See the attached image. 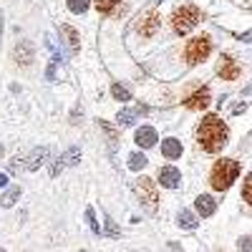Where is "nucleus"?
<instances>
[{
	"label": "nucleus",
	"mask_w": 252,
	"mask_h": 252,
	"mask_svg": "<svg viewBox=\"0 0 252 252\" xmlns=\"http://www.w3.org/2000/svg\"><path fill=\"white\" fill-rule=\"evenodd\" d=\"M227 136H229L227 124L220 116H215V114L204 116L199 121V126H197V141H199V146H202L207 154L222 152V146L227 144Z\"/></svg>",
	"instance_id": "obj_1"
},
{
	"label": "nucleus",
	"mask_w": 252,
	"mask_h": 252,
	"mask_svg": "<svg viewBox=\"0 0 252 252\" xmlns=\"http://www.w3.org/2000/svg\"><path fill=\"white\" fill-rule=\"evenodd\" d=\"M237 177H240V164L235 159H217L212 172H209V184L217 192H227Z\"/></svg>",
	"instance_id": "obj_2"
},
{
	"label": "nucleus",
	"mask_w": 252,
	"mask_h": 252,
	"mask_svg": "<svg viewBox=\"0 0 252 252\" xmlns=\"http://www.w3.org/2000/svg\"><path fill=\"white\" fill-rule=\"evenodd\" d=\"M199 20H202V10L197 5H179L172 13V28L177 35H187L189 31L197 28Z\"/></svg>",
	"instance_id": "obj_3"
},
{
	"label": "nucleus",
	"mask_w": 252,
	"mask_h": 252,
	"mask_svg": "<svg viewBox=\"0 0 252 252\" xmlns=\"http://www.w3.org/2000/svg\"><path fill=\"white\" fill-rule=\"evenodd\" d=\"M209 53H212V40H209V35H194L184 46V61L189 66H197V63L207 61Z\"/></svg>",
	"instance_id": "obj_4"
},
{
	"label": "nucleus",
	"mask_w": 252,
	"mask_h": 252,
	"mask_svg": "<svg viewBox=\"0 0 252 252\" xmlns=\"http://www.w3.org/2000/svg\"><path fill=\"white\" fill-rule=\"evenodd\" d=\"M134 189L139 194V202L146 212H157V202H159V194H157V184L149 179V177H139L134 182Z\"/></svg>",
	"instance_id": "obj_5"
},
{
	"label": "nucleus",
	"mask_w": 252,
	"mask_h": 252,
	"mask_svg": "<svg viewBox=\"0 0 252 252\" xmlns=\"http://www.w3.org/2000/svg\"><path fill=\"white\" fill-rule=\"evenodd\" d=\"M161 28V15L157 10H146L139 15V20L134 23V31L141 35V38H154Z\"/></svg>",
	"instance_id": "obj_6"
},
{
	"label": "nucleus",
	"mask_w": 252,
	"mask_h": 252,
	"mask_svg": "<svg viewBox=\"0 0 252 252\" xmlns=\"http://www.w3.org/2000/svg\"><path fill=\"white\" fill-rule=\"evenodd\" d=\"M209 101H212V94H209V89H207V86H199L194 94H189V96L184 98V106H187L189 111H202V109L209 106Z\"/></svg>",
	"instance_id": "obj_7"
},
{
	"label": "nucleus",
	"mask_w": 252,
	"mask_h": 252,
	"mask_svg": "<svg viewBox=\"0 0 252 252\" xmlns=\"http://www.w3.org/2000/svg\"><path fill=\"white\" fill-rule=\"evenodd\" d=\"M217 76L222 81H237L240 78V66L232 56H220V63H217Z\"/></svg>",
	"instance_id": "obj_8"
},
{
	"label": "nucleus",
	"mask_w": 252,
	"mask_h": 252,
	"mask_svg": "<svg viewBox=\"0 0 252 252\" xmlns=\"http://www.w3.org/2000/svg\"><path fill=\"white\" fill-rule=\"evenodd\" d=\"M157 177H159L161 187H166V189H174L182 182V174H179L177 166H159V174Z\"/></svg>",
	"instance_id": "obj_9"
},
{
	"label": "nucleus",
	"mask_w": 252,
	"mask_h": 252,
	"mask_svg": "<svg viewBox=\"0 0 252 252\" xmlns=\"http://www.w3.org/2000/svg\"><path fill=\"white\" fill-rule=\"evenodd\" d=\"M33 58H35L33 46L28 43V40H20V43L15 46V61H18V66H31Z\"/></svg>",
	"instance_id": "obj_10"
},
{
	"label": "nucleus",
	"mask_w": 252,
	"mask_h": 252,
	"mask_svg": "<svg viewBox=\"0 0 252 252\" xmlns=\"http://www.w3.org/2000/svg\"><path fill=\"white\" fill-rule=\"evenodd\" d=\"M134 141L141 146V149H149V146H154L159 139H157V131L152 129V126H141V129H136Z\"/></svg>",
	"instance_id": "obj_11"
},
{
	"label": "nucleus",
	"mask_w": 252,
	"mask_h": 252,
	"mask_svg": "<svg viewBox=\"0 0 252 252\" xmlns=\"http://www.w3.org/2000/svg\"><path fill=\"white\" fill-rule=\"evenodd\" d=\"M161 157H166V159H179V157H182V141L174 139V136L164 139V141H161Z\"/></svg>",
	"instance_id": "obj_12"
},
{
	"label": "nucleus",
	"mask_w": 252,
	"mask_h": 252,
	"mask_svg": "<svg viewBox=\"0 0 252 252\" xmlns=\"http://www.w3.org/2000/svg\"><path fill=\"white\" fill-rule=\"evenodd\" d=\"M215 209H217V202L209 197V194H199V197H197V212H199L202 217H212Z\"/></svg>",
	"instance_id": "obj_13"
},
{
	"label": "nucleus",
	"mask_w": 252,
	"mask_h": 252,
	"mask_svg": "<svg viewBox=\"0 0 252 252\" xmlns=\"http://www.w3.org/2000/svg\"><path fill=\"white\" fill-rule=\"evenodd\" d=\"M94 5L103 15H114L119 10V5H121V0H94Z\"/></svg>",
	"instance_id": "obj_14"
},
{
	"label": "nucleus",
	"mask_w": 252,
	"mask_h": 252,
	"mask_svg": "<svg viewBox=\"0 0 252 252\" xmlns=\"http://www.w3.org/2000/svg\"><path fill=\"white\" fill-rule=\"evenodd\" d=\"M46 157H48V149H35V152L28 157V164H26V166H28V169H38V166L43 164Z\"/></svg>",
	"instance_id": "obj_15"
},
{
	"label": "nucleus",
	"mask_w": 252,
	"mask_h": 252,
	"mask_svg": "<svg viewBox=\"0 0 252 252\" xmlns=\"http://www.w3.org/2000/svg\"><path fill=\"white\" fill-rule=\"evenodd\" d=\"M177 220H179V227H184V229H194V227H197L194 215H192V212H187V209H182Z\"/></svg>",
	"instance_id": "obj_16"
},
{
	"label": "nucleus",
	"mask_w": 252,
	"mask_h": 252,
	"mask_svg": "<svg viewBox=\"0 0 252 252\" xmlns=\"http://www.w3.org/2000/svg\"><path fill=\"white\" fill-rule=\"evenodd\" d=\"M18 197H20V187H13V189H8V192L3 194V199H0V204H3V207H13Z\"/></svg>",
	"instance_id": "obj_17"
},
{
	"label": "nucleus",
	"mask_w": 252,
	"mask_h": 252,
	"mask_svg": "<svg viewBox=\"0 0 252 252\" xmlns=\"http://www.w3.org/2000/svg\"><path fill=\"white\" fill-rule=\"evenodd\" d=\"M68 10L81 15V13H86L89 10V0H68Z\"/></svg>",
	"instance_id": "obj_18"
},
{
	"label": "nucleus",
	"mask_w": 252,
	"mask_h": 252,
	"mask_svg": "<svg viewBox=\"0 0 252 252\" xmlns=\"http://www.w3.org/2000/svg\"><path fill=\"white\" fill-rule=\"evenodd\" d=\"M146 164H149V159H146L144 154H131L129 157V166H131V169H141V166H146Z\"/></svg>",
	"instance_id": "obj_19"
},
{
	"label": "nucleus",
	"mask_w": 252,
	"mask_h": 252,
	"mask_svg": "<svg viewBox=\"0 0 252 252\" xmlns=\"http://www.w3.org/2000/svg\"><path fill=\"white\" fill-rule=\"evenodd\" d=\"M242 197H245V202L252 207V174H247V177H245V184H242Z\"/></svg>",
	"instance_id": "obj_20"
},
{
	"label": "nucleus",
	"mask_w": 252,
	"mask_h": 252,
	"mask_svg": "<svg viewBox=\"0 0 252 252\" xmlns=\"http://www.w3.org/2000/svg\"><path fill=\"white\" fill-rule=\"evenodd\" d=\"M63 33L68 35V43H71V48H73V51H78V35H76V31H73L71 26H63Z\"/></svg>",
	"instance_id": "obj_21"
},
{
	"label": "nucleus",
	"mask_w": 252,
	"mask_h": 252,
	"mask_svg": "<svg viewBox=\"0 0 252 252\" xmlns=\"http://www.w3.org/2000/svg\"><path fill=\"white\" fill-rule=\"evenodd\" d=\"M237 247H240V252H252V237H250V235H247V237H240Z\"/></svg>",
	"instance_id": "obj_22"
},
{
	"label": "nucleus",
	"mask_w": 252,
	"mask_h": 252,
	"mask_svg": "<svg viewBox=\"0 0 252 252\" xmlns=\"http://www.w3.org/2000/svg\"><path fill=\"white\" fill-rule=\"evenodd\" d=\"M119 124H124V126L134 124V111H124V114H119Z\"/></svg>",
	"instance_id": "obj_23"
},
{
	"label": "nucleus",
	"mask_w": 252,
	"mask_h": 252,
	"mask_svg": "<svg viewBox=\"0 0 252 252\" xmlns=\"http://www.w3.org/2000/svg\"><path fill=\"white\" fill-rule=\"evenodd\" d=\"M114 96H116L119 101H129V91H126V89H121L119 83H116V86H114Z\"/></svg>",
	"instance_id": "obj_24"
},
{
	"label": "nucleus",
	"mask_w": 252,
	"mask_h": 252,
	"mask_svg": "<svg viewBox=\"0 0 252 252\" xmlns=\"http://www.w3.org/2000/svg\"><path fill=\"white\" fill-rule=\"evenodd\" d=\"M8 184V179H5V174H0V187H5Z\"/></svg>",
	"instance_id": "obj_25"
},
{
	"label": "nucleus",
	"mask_w": 252,
	"mask_h": 252,
	"mask_svg": "<svg viewBox=\"0 0 252 252\" xmlns=\"http://www.w3.org/2000/svg\"><path fill=\"white\" fill-rule=\"evenodd\" d=\"M0 159H3V144H0Z\"/></svg>",
	"instance_id": "obj_26"
},
{
	"label": "nucleus",
	"mask_w": 252,
	"mask_h": 252,
	"mask_svg": "<svg viewBox=\"0 0 252 252\" xmlns=\"http://www.w3.org/2000/svg\"><path fill=\"white\" fill-rule=\"evenodd\" d=\"M0 252H5V250H0Z\"/></svg>",
	"instance_id": "obj_27"
}]
</instances>
